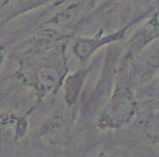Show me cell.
<instances>
[{"mask_svg":"<svg viewBox=\"0 0 159 157\" xmlns=\"http://www.w3.org/2000/svg\"><path fill=\"white\" fill-rule=\"evenodd\" d=\"M117 56L118 53H116V50L110 51L109 55H107V59L105 61V66L102 69L99 82L96 85L95 90L89 95V100L85 104V109L87 113L97 110L110 96L113 80H115Z\"/></svg>","mask_w":159,"mask_h":157,"instance_id":"6da1fadb","label":"cell"},{"mask_svg":"<svg viewBox=\"0 0 159 157\" xmlns=\"http://www.w3.org/2000/svg\"><path fill=\"white\" fill-rule=\"evenodd\" d=\"M135 110V103L132 94L126 87H118L111 98L109 113H106L107 119L117 127L119 123L128 121Z\"/></svg>","mask_w":159,"mask_h":157,"instance_id":"7a4b0ae2","label":"cell"},{"mask_svg":"<svg viewBox=\"0 0 159 157\" xmlns=\"http://www.w3.org/2000/svg\"><path fill=\"white\" fill-rule=\"evenodd\" d=\"M129 26L125 29H122L118 31L117 33L109 34L107 36H102V37H93V38H79L75 42L74 46H73V51L74 53L80 58L83 63H86L91 56L97 50L98 48L102 47L104 45L108 44V43H112L116 40H119L125 35L126 31H128Z\"/></svg>","mask_w":159,"mask_h":157,"instance_id":"3957f363","label":"cell"},{"mask_svg":"<svg viewBox=\"0 0 159 157\" xmlns=\"http://www.w3.org/2000/svg\"><path fill=\"white\" fill-rule=\"evenodd\" d=\"M60 82V73L57 69L49 66L39 67L30 76L29 83L34 86L39 98L52 92Z\"/></svg>","mask_w":159,"mask_h":157,"instance_id":"277c9868","label":"cell"},{"mask_svg":"<svg viewBox=\"0 0 159 157\" xmlns=\"http://www.w3.org/2000/svg\"><path fill=\"white\" fill-rule=\"evenodd\" d=\"M87 72H89V70H86V69H80L72 75L66 77V83H64L66 102L70 107H74L76 104Z\"/></svg>","mask_w":159,"mask_h":157,"instance_id":"5b68a950","label":"cell"},{"mask_svg":"<svg viewBox=\"0 0 159 157\" xmlns=\"http://www.w3.org/2000/svg\"><path fill=\"white\" fill-rule=\"evenodd\" d=\"M146 134L154 143H159V113L152 116L146 124Z\"/></svg>","mask_w":159,"mask_h":157,"instance_id":"8992f818","label":"cell"},{"mask_svg":"<svg viewBox=\"0 0 159 157\" xmlns=\"http://www.w3.org/2000/svg\"><path fill=\"white\" fill-rule=\"evenodd\" d=\"M5 49H3L2 46H0V69H1V67H2L3 62H5Z\"/></svg>","mask_w":159,"mask_h":157,"instance_id":"52a82bcc","label":"cell"}]
</instances>
